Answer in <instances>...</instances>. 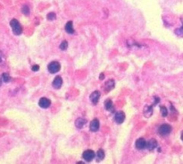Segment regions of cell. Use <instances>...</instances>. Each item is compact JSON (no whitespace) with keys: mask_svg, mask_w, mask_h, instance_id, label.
Segmentation results:
<instances>
[{"mask_svg":"<svg viewBox=\"0 0 183 164\" xmlns=\"http://www.w3.org/2000/svg\"><path fill=\"white\" fill-rule=\"evenodd\" d=\"M99 78H100L101 80H102V79H104V75H103V74H101V75H100V77H99Z\"/></svg>","mask_w":183,"mask_h":164,"instance_id":"d4e9b609","label":"cell"},{"mask_svg":"<svg viewBox=\"0 0 183 164\" xmlns=\"http://www.w3.org/2000/svg\"><path fill=\"white\" fill-rule=\"evenodd\" d=\"M48 69L49 73H51V74H56V73H57V72L60 71V69H61V65H60V63L57 62V61H52V62H50V63L48 64Z\"/></svg>","mask_w":183,"mask_h":164,"instance_id":"7a4b0ae2","label":"cell"},{"mask_svg":"<svg viewBox=\"0 0 183 164\" xmlns=\"http://www.w3.org/2000/svg\"><path fill=\"white\" fill-rule=\"evenodd\" d=\"M105 151H104V150L103 149H99L98 151H97V161H100V160H104V158H105Z\"/></svg>","mask_w":183,"mask_h":164,"instance_id":"e0dca14e","label":"cell"},{"mask_svg":"<svg viewBox=\"0 0 183 164\" xmlns=\"http://www.w3.org/2000/svg\"><path fill=\"white\" fill-rule=\"evenodd\" d=\"M153 114V106H146L144 109V115L146 117H150Z\"/></svg>","mask_w":183,"mask_h":164,"instance_id":"9a60e30c","label":"cell"},{"mask_svg":"<svg viewBox=\"0 0 183 164\" xmlns=\"http://www.w3.org/2000/svg\"><path fill=\"white\" fill-rule=\"evenodd\" d=\"M67 48H68V42H67L66 41H62V43L60 44V49H62V50H66Z\"/></svg>","mask_w":183,"mask_h":164,"instance_id":"44dd1931","label":"cell"},{"mask_svg":"<svg viewBox=\"0 0 183 164\" xmlns=\"http://www.w3.org/2000/svg\"><path fill=\"white\" fill-rule=\"evenodd\" d=\"M157 145H158V143H157V141L155 139H150L148 142H146V148L149 151L154 150L157 147Z\"/></svg>","mask_w":183,"mask_h":164,"instance_id":"8fae6325","label":"cell"},{"mask_svg":"<svg viewBox=\"0 0 183 164\" xmlns=\"http://www.w3.org/2000/svg\"><path fill=\"white\" fill-rule=\"evenodd\" d=\"M62 84H63V79H62V77H61L60 75H57V76L54 79V81H53V83H52V85H53V87H54L55 89H60L61 86H62Z\"/></svg>","mask_w":183,"mask_h":164,"instance_id":"30bf717a","label":"cell"},{"mask_svg":"<svg viewBox=\"0 0 183 164\" xmlns=\"http://www.w3.org/2000/svg\"><path fill=\"white\" fill-rule=\"evenodd\" d=\"M0 86H1V82H0Z\"/></svg>","mask_w":183,"mask_h":164,"instance_id":"4316f807","label":"cell"},{"mask_svg":"<svg viewBox=\"0 0 183 164\" xmlns=\"http://www.w3.org/2000/svg\"><path fill=\"white\" fill-rule=\"evenodd\" d=\"M135 146L138 150H143L146 148V141L144 138H138L135 143Z\"/></svg>","mask_w":183,"mask_h":164,"instance_id":"52a82bcc","label":"cell"},{"mask_svg":"<svg viewBox=\"0 0 183 164\" xmlns=\"http://www.w3.org/2000/svg\"><path fill=\"white\" fill-rule=\"evenodd\" d=\"M105 109L108 111H113L114 109V107L113 105V102L111 100H107L105 101Z\"/></svg>","mask_w":183,"mask_h":164,"instance_id":"2e32d148","label":"cell"},{"mask_svg":"<svg viewBox=\"0 0 183 164\" xmlns=\"http://www.w3.org/2000/svg\"><path fill=\"white\" fill-rule=\"evenodd\" d=\"M22 11H23V13L25 16H28V15L30 14V9H29L28 6H23V9H22Z\"/></svg>","mask_w":183,"mask_h":164,"instance_id":"7402d4cb","label":"cell"},{"mask_svg":"<svg viewBox=\"0 0 183 164\" xmlns=\"http://www.w3.org/2000/svg\"><path fill=\"white\" fill-rule=\"evenodd\" d=\"M39 69H40V66H39L38 65H34V66L31 67V70H32V71H34V72L39 71Z\"/></svg>","mask_w":183,"mask_h":164,"instance_id":"cb8c5ba5","label":"cell"},{"mask_svg":"<svg viewBox=\"0 0 183 164\" xmlns=\"http://www.w3.org/2000/svg\"><path fill=\"white\" fill-rule=\"evenodd\" d=\"M105 92H110L111 90H113V89L114 88V81H113V79L108 80V81L105 83Z\"/></svg>","mask_w":183,"mask_h":164,"instance_id":"4fadbf2b","label":"cell"},{"mask_svg":"<svg viewBox=\"0 0 183 164\" xmlns=\"http://www.w3.org/2000/svg\"><path fill=\"white\" fill-rule=\"evenodd\" d=\"M65 32L69 34H72L74 33V28H73V23L72 21H69L66 24H65Z\"/></svg>","mask_w":183,"mask_h":164,"instance_id":"7c38bea8","label":"cell"},{"mask_svg":"<svg viewBox=\"0 0 183 164\" xmlns=\"http://www.w3.org/2000/svg\"><path fill=\"white\" fill-rule=\"evenodd\" d=\"M125 120V114L123 111H118L114 115V121L117 124H122Z\"/></svg>","mask_w":183,"mask_h":164,"instance_id":"5b68a950","label":"cell"},{"mask_svg":"<svg viewBox=\"0 0 183 164\" xmlns=\"http://www.w3.org/2000/svg\"><path fill=\"white\" fill-rule=\"evenodd\" d=\"M160 111H161L162 117H167V115H168V110H167V109H166L165 106H161V107H160Z\"/></svg>","mask_w":183,"mask_h":164,"instance_id":"ffe728a7","label":"cell"},{"mask_svg":"<svg viewBox=\"0 0 183 164\" xmlns=\"http://www.w3.org/2000/svg\"><path fill=\"white\" fill-rule=\"evenodd\" d=\"M10 25H11V27H12L13 33H14L15 35H20V34H22V33H23V27H22V25L20 24V23H19L16 19L11 20Z\"/></svg>","mask_w":183,"mask_h":164,"instance_id":"6da1fadb","label":"cell"},{"mask_svg":"<svg viewBox=\"0 0 183 164\" xmlns=\"http://www.w3.org/2000/svg\"><path fill=\"white\" fill-rule=\"evenodd\" d=\"M56 18V16L55 13H49V14L48 15V19L49 21H53V20H55Z\"/></svg>","mask_w":183,"mask_h":164,"instance_id":"603a6c76","label":"cell"},{"mask_svg":"<svg viewBox=\"0 0 183 164\" xmlns=\"http://www.w3.org/2000/svg\"><path fill=\"white\" fill-rule=\"evenodd\" d=\"M1 80H2L4 83H8V82H10L11 77H10V75H9L7 73H4V74L2 75V76H1Z\"/></svg>","mask_w":183,"mask_h":164,"instance_id":"ac0fdd59","label":"cell"},{"mask_svg":"<svg viewBox=\"0 0 183 164\" xmlns=\"http://www.w3.org/2000/svg\"><path fill=\"white\" fill-rule=\"evenodd\" d=\"M99 98H100V92H99L98 91L93 92L90 94V96H89V100H90V101L92 102V104H94V105H96V104L98 102Z\"/></svg>","mask_w":183,"mask_h":164,"instance_id":"ba28073f","label":"cell"},{"mask_svg":"<svg viewBox=\"0 0 183 164\" xmlns=\"http://www.w3.org/2000/svg\"><path fill=\"white\" fill-rule=\"evenodd\" d=\"M39 105H40V107L42 108V109H48V108L51 105V100H50L49 99L46 98V97H43V98H41V99L40 100Z\"/></svg>","mask_w":183,"mask_h":164,"instance_id":"8992f818","label":"cell"},{"mask_svg":"<svg viewBox=\"0 0 183 164\" xmlns=\"http://www.w3.org/2000/svg\"><path fill=\"white\" fill-rule=\"evenodd\" d=\"M171 126L170 125H167V124H163V125H161L158 128V133L159 134L164 136V135H168L171 132Z\"/></svg>","mask_w":183,"mask_h":164,"instance_id":"3957f363","label":"cell"},{"mask_svg":"<svg viewBox=\"0 0 183 164\" xmlns=\"http://www.w3.org/2000/svg\"><path fill=\"white\" fill-rule=\"evenodd\" d=\"M95 156H96L95 152H94L92 150H90V149L84 151L83 153H82V158H83V160H84L85 161H87V162H90V161L95 158Z\"/></svg>","mask_w":183,"mask_h":164,"instance_id":"277c9868","label":"cell"},{"mask_svg":"<svg viewBox=\"0 0 183 164\" xmlns=\"http://www.w3.org/2000/svg\"><path fill=\"white\" fill-rule=\"evenodd\" d=\"M181 140L183 141V133H182V134H181Z\"/></svg>","mask_w":183,"mask_h":164,"instance_id":"484cf974","label":"cell"},{"mask_svg":"<svg viewBox=\"0 0 183 164\" xmlns=\"http://www.w3.org/2000/svg\"><path fill=\"white\" fill-rule=\"evenodd\" d=\"M99 126H100L99 120H98L97 118H95V119H93V120L90 122L89 129H90L91 132H97V131L99 129Z\"/></svg>","mask_w":183,"mask_h":164,"instance_id":"9c48e42d","label":"cell"},{"mask_svg":"<svg viewBox=\"0 0 183 164\" xmlns=\"http://www.w3.org/2000/svg\"><path fill=\"white\" fill-rule=\"evenodd\" d=\"M181 21H182V26L179 29H176L175 31V34L179 37H183V18L181 19Z\"/></svg>","mask_w":183,"mask_h":164,"instance_id":"d6986e66","label":"cell"},{"mask_svg":"<svg viewBox=\"0 0 183 164\" xmlns=\"http://www.w3.org/2000/svg\"><path fill=\"white\" fill-rule=\"evenodd\" d=\"M86 123H87V120L85 119V118H81V117H80V118H78L76 121H75V126H76V127H78V128H82L85 125H86Z\"/></svg>","mask_w":183,"mask_h":164,"instance_id":"5bb4252c","label":"cell"}]
</instances>
